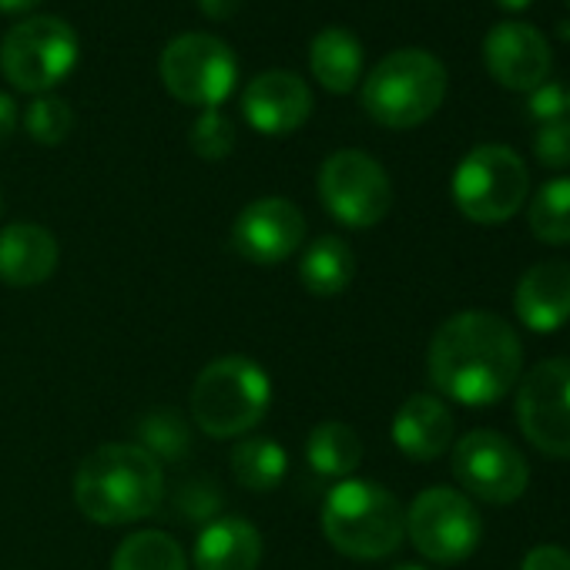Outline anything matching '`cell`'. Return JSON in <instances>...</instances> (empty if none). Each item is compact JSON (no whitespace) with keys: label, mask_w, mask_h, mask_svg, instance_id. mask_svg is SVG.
<instances>
[{"label":"cell","mask_w":570,"mask_h":570,"mask_svg":"<svg viewBox=\"0 0 570 570\" xmlns=\"http://www.w3.org/2000/svg\"><path fill=\"white\" fill-rule=\"evenodd\" d=\"M426 373L450 403L483 410L500 403L523 373V350L513 326L493 313H456L430 340Z\"/></svg>","instance_id":"obj_1"},{"label":"cell","mask_w":570,"mask_h":570,"mask_svg":"<svg viewBox=\"0 0 570 570\" xmlns=\"http://www.w3.org/2000/svg\"><path fill=\"white\" fill-rule=\"evenodd\" d=\"M161 463L138 443H108L88 453L75 473L78 510L101 527L138 523L161 507Z\"/></svg>","instance_id":"obj_2"},{"label":"cell","mask_w":570,"mask_h":570,"mask_svg":"<svg viewBox=\"0 0 570 570\" xmlns=\"http://www.w3.org/2000/svg\"><path fill=\"white\" fill-rule=\"evenodd\" d=\"M323 533L346 557L380 560L400 550L406 510L383 483L340 480L323 503Z\"/></svg>","instance_id":"obj_3"},{"label":"cell","mask_w":570,"mask_h":570,"mask_svg":"<svg viewBox=\"0 0 570 570\" xmlns=\"http://www.w3.org/2000/svg\"><path fill=\"white\" fill-rule=\"evenodd\" d=\"M272 403L268 373L248 356L212 360L191 386V416L212 440H235L252 433Z\"/></svg>","instance_id":"obj_4"},{"label":"cell","mask_w":570,"mask_h":570,"mask_svg":"<svg viewBox=\"0 0 570 570\" xmlns=\"http://www.w3.org/2000/svg\"><path fill=\"white\" fill-rule=\"evenodd\" d=\"M446 98V68L430 51L386 55L363 85V108L383 128H416L430 121Z\"/></svg>","instance_id":"obj_5"},{"label":"cell","mask_w":570,"mask_h":570,"mask_svg":"<svg viewBox=\"0 0 570 570\" xmlns=\"http://www.w3.org/2000/svg\"><path fill=\"white\" fill-rule=\"evenodd\" d=\"M527 191L530 171L507 145H480L453 171V202L476 225L510 222L523 208Z\"/></svg>","instance_id":"obj_6"},{"label":"cell","mask_w":570,"mask_h":570,"mask_svg":"<svg viewBox=\"0 0 570 570\" xmlns=\"http://www.w3.org/2000/svg\"><path fill=\"white\" fill-rule=\"evenodd\" d=\"M81 45L61 18H28L0 41V71L28 95H48L78 65Z\"/></svg>","instance_id":"obj_7"},{"label":"cell","mask_w":570,"mask_h":570,"mask_svg":"<svg viewBox=\"0 0 570 570\" xmlns=\"http://www.w3.org/2000/svg\"><path fill=\"white\" fill-rule=\"evenodd\" d=\"M161 81L181 105H195L202 111L218 108L238 81V65L232 48L212 35H181L161 51Z\"/></svg>","instance_id":"obj_8"},{"label":"cell","mask_w":570,"mask_h":570,"mask_svg":"<svg viewBox=\"0 0 570 570\" xmlns=\"http://www.w3.org/2000/svg\"><path fill=\"white\" fill-rule=\"evenodd\" d=\"M320 198L340 225L373 228L393 208V185L376 158L356 148H343L320 168Z\"/></svg>","instance_id":"obj_9"},{"label":"cell","mask_w":570,"mask_h":570,"mask_svg":"<svg viewBox=\"0 0 570 570\" xmlns=\"http://www.w3.org/2000/svg\"><path fill=\"white\" fill-rule=\"evenodd\" d=\"M480 513L466 493L450 487L423 490L406 510L410 543L433 563H460L480 547Z\"/></svg>","instance_id":"obj_10"},{"label":"cell","mask_w":570,"mask_h":570,"mask_svg":"<svg viewBox=\"0 0 570 570\" xmlns=\"http://www.w3.org/2000/svg\"><path fill=\"white\" fill-rule=\"evenodd\" d=\"M517 426L543 456L570 460V356L543 360L520 376Z\"/></svg>","instance_id":"obj_11"},{"label":"cell","mask_w":570,"mask_h":570,"mask_svg":"<svg viewBox=\"0 0 570 570\" xmlns=\"http://www.w3.org/2000/svg\"><path fill=\"white\" fill-rule=\"evenodd\" d=\"M453 476L460 487L483 503H513L530 483L523 453L493 430H473L453 446Z\"/></svg>","instance_id":"obj_12"},{"label":"cell","mask_w":570,"mask_h":570,"mask_svg":"<svg viewBox=\"0 0 570 570\" xmlns=\"http://www.w3.org/2000/svg\"><path fill=\"white\" fill-rule=\"evenodd\" d=\"M306 238V218L289 198H255L232 225V245L255 265H275L299 252Z\"/></svg>","instance_id":"obj_13"},{"label":"cell","mask_w":570,"mask_h":570,"mask_svg":"<svg viewBox=\"0 0 570 570\" xmlns=\"http://www.w3.org/2000/svg\"><path fill=\"white\" fill-rule=\"evenodd\" d=\"M483 65L500 88L530 95L533 88L547 85L553 68V51L550 41L533 24L503 21L483 41Z\"/></svg>","instance_id":"obj_14"},{"label":"cell","mask_w":570,"mask_h":570,"mask_svg":"<svg viewBox=\"0 0 570 570\" xmlns=\"http://www.w3.org/2000/svg\"><path fill=\"white\" fill-rule=\"evenodd\" d=\"M242 115L258 135H293L313 115V91L293 71H262L242 91Z\"/></svg>","instance_id":"obj_15"},{"label":"cell","mask_w":570,"mask_h":570,"mask_svg":"<svg viewBox=\"0 0 570 570\" xmlns=\"http://www.w3.org/2000/svg\"><path fill=\"white\" fill-rule=\"evenodd\" d=\"M517 320L530 333H557L570 323V265L567 262H537L517 282L513 293Z\"/></svg>","instance_id":"obj_16"},{"label":"cell","mask_w":570,"mask_h":570,"mask_svg":"<svg viewBox=\"0 0 570 570\" xmlns=\"http://www.w3.org/2000/svg\"><path fill=\"white\" fill-rule=\"evenodd\" d=\"M393 443L413 463L440 460L453 443V413L440 396L416 393L393 416Z\"/></svg>","instance_id":"obj_17"},{"label":"cell","mask_w":570,"mask_h":570,"mask_svg":"<svg viewBox=\"0 0 570 570\" xmlns=\"http://www.w3.org/2000/svg\"><path fill=\"white\" fill-rule=\"evenodd\" d=\"M61 262L58 238L35 222H14L0 232V282L18 285H41L55 275Z\"/></svg>","instance_id":"obj_18"},{"label":"cell","mask_w":570,"mask_h":570,"mask_svg":"<svg viewBox=\"0 0 570 570\" xmlns=\"http://www.w3.org/2000/svg\"><path fill=\"white\" fill-rule=\"evenodd\" d=\"M191 563L195 570H258L262 533L242 517H218L198 533Z\"/></svg>","instance_id":"obj_19"},{"label":"cell","mask_w":570,"mask_h":570,"mask_svg":"<svg viewBox=\"0 0 570 570\" xmlns=\"http://www.w3.org/2000/svg\"><path fill=\"white\" fill-rule=\"evenodd\" d=\"M309 65L316 81L333 95H350L363 75V45L346 28H326L309 48Z\"/></svg>","instance_id":"obj_20"},{"label":"cell","mask_w":570,"mask_h":570,"mask_svg":"<svg viewBox=\"0 0 570 570\" xmlns=\"http://www.w3.org/2000/svg\"><path fill=\"white\" fill-rule=\"evenodd\" d=\"M353 275H356V255L340 235L316 238L299 258V282L306 285V293L320 299H333L346 293Z\"/></svg>","instance_id":"obj_21"},{"label":"cell","mask_w":570,"mask_h":570,"mask_svg":"<svg viewBox=\"0 0 570 570\" xmlns=\"http://www.w3.org/2000/svg\"><path fill=\"white\" fill-rule=\"evenodd\" d=\"M306 460L320 476L350 480V473H356V466L363 463V440L346 423H320L306 440Z\"/></svg>","instance_id":"obj_22"},{"label":"cell","mask_w":570,"mask_h":570,"mask_svg":"<svg viewBox=\"0 0 570 570\" xmlns=\"http://www.w3.org/2000/svg\"><path fill=\"white\" fill-rule=\"evenodd\" d=\"M285 473H289V456H285L282 443L265 440V436H245L232 450V476L238 487L252 493H268L275 490Z\"/></svg>","instance_id":"obj_23"},{"label":"cell","mask_w":570,"mask_h":570,"mask_svg":"<svg viewBox=\"0 0 570 570\" xmlns=\"http://www.w3.org/2000/svg\"><path fill=\"white\" fill-rule=\"evenodd\" d=\"M111 570H188V557L165 530H138L118 543Z\"/></svg>","instance_id":"obj_24"},{"label":"cell","mask_w":570,"mask_h":570,"mask_svg":"<svg viewBox=\"0 0 570 570\" xmlns=\"http://www.w3.org/2000/svg\"><path fill=\"white\" fill-rule=\"evenodd\" d=\"M530 232L547 245H570V178H550L527 205Z\"/></svg>","instance_id":"obj_25"},{"label":"cell","mask_w":570,"mask_h":570,"mask_svg":"<svg viewBox=\"0 0 570 570\" xmlns=\"http://www.w3.org/2000/svg\"><path fill=\"white\" fill-rule=\"evenodd\" d=\"M24 128L38 145H61L75 128V111H71L68 101L41 95L24 111Z\"/></svg>","instance_id":"obj_26"},{"label":"cell","mask_w":570,"mask_h":570,"mask_svg":"<svg viewBox=\"0 0 570 570\" xmlns=\"http://www.w3.org/2000/svg\"><path fill=\"white\" fill-rule=\"evenodd\" d=\"M188 145L198 158L205 161H222L232 155L235 148V125L218 111V108H208L202 111L191 128H188Z\"/></svg>","instance_id":"obj_27"},{"label":"cell","mask_w":570,"mask_h":570,"mask_svg":"<svg viewBox=\"0 0 570 570\" xmlns=\"http://www.w3.org/2000/svg\"><path fill=\"white\" fill-rule=\"evenodd\" d=\"M533 155L543 168H570V118H557L537 128Z\"/></svg>","instance_id":"obj_28"},{"label":"cell","mask_w":570,"mask_h":570,"mask_svg":"<svg viewBox=\"0 0 570 570\" xmlns=\"http://www.w3.org/2000/svg\"><path fill=\"white\" fill-rule=\"evenodd\" d=\"M567 108H570V101H567V95H563L560 85H540V88H533V91L527 95V115H530L533 121H540V125L563 118Z\"/></svg>","instance_id":"obj_29"},{"label":"cell","mask_w":570,"mask_h":570,"mask_svg":"<svg viewBox=\"0 0 570 570\" xmlns=\"http://www.w3.org/2000/svg\"><path fill=\"white\" fill-rule=\"evenodd\" d=\"M520 570H570V553L563 547L543 543V547H533L523 557V567Z\"/></svg>","instance_id":"obj_30"},{"label":"cell","mask_w":570,"mask_h":570,"mask_svg":"<svg viewBox=\"0 0 570 570\" xmlns=\"http://www.w3.org/2000/svg\"><path fill=\"white\" fill-rule=\"evenodd\" d=\"M14 131H18V108L4 91H0V148L14 138Z\"/></svg>","instance_id":"obj_31"},{"label":"cell","mask_w":570,"mask_h":570,"mask_svg":"<svg viewBox=\"0 0 570 570\" xmlns=\"http://www.w3.org/2000/svg\"><path fill=\"white\" fill-rule=\"evenodd\" d=\"M198 8L212 21H228L242 8V0H198Z\"/></svg>","instance_id":"obj_32"},{"label":"cell","mask_w":570,"mask_h":570,"mask_svg":"<svg viewBox=\"0 0 570 570\" xmlns=\"http://www.w3.org/2000/svg\"><path fill=\"white\" fill-rule=\"evenodd\" d=\"M41 4V0H0V11L4 14H28Z\"/></svg>","instance_id":"obj_33"},{"label":"cell","mask_w":570,"mask_h":570,"mask_svg":"<svg viewBox=\"0 0 570 570\" xmlns=\"http://www.w3.org/2000/svg\"><path fill=\"white\" fill-rule=\"evenodd\" d=\"M497 4L503 8V11H527L533 0H497Z\"/></svg>","instance_id":"obj_34"},{"label":"cell","mask_w":570,"mask_h":570,"mask_svg":"<svg viewBox=\"0 0 570 570\" xmlns=\"http://www.w3.org/2000/svg\"><path fill=\"white\" fill-rule=\"evenodd\" d=\"M390 570H430V567H423V563H396Z\"/></svg>","instance_id":"obj_35"},{"label":"cell","mask_w":570,"mask_h":570,"mask_svg":"<svg viewBox=\"0 0 570 570\" xmlns=\"http://www.w3.org/2000/svg\"><path fill=\"white\" fill-rule=\"evenodd\" d=\"M0 205H4V198H0Z\"/></svg>","instance_id":"obj_36"},{"label":"cell","mask_w":570,"mask_h":570,"mask_svg":"<svg viewBox=\"0 0 570 570\" xmlns=\"http://www.w3.org/2000/svg\"><path fill=\"white\" fill-rule=\"evenodd\" d=\"M567 8H570V0H567Z\"/></svg>","instance_id":"obj_37"},{"label":"cell","mask_w":570,"mask_h":570,"mask_svg":"<svg viewBox=\"0 0 570 570\" xmlns=\"http://www.w3.org/2000/svg\"><path fill=\"white\" fill-rule=\"evenodd\" d=\"M567 101H570V98H567Z\"/></svg>","instance_id":"obj_38"}]
</instances>
